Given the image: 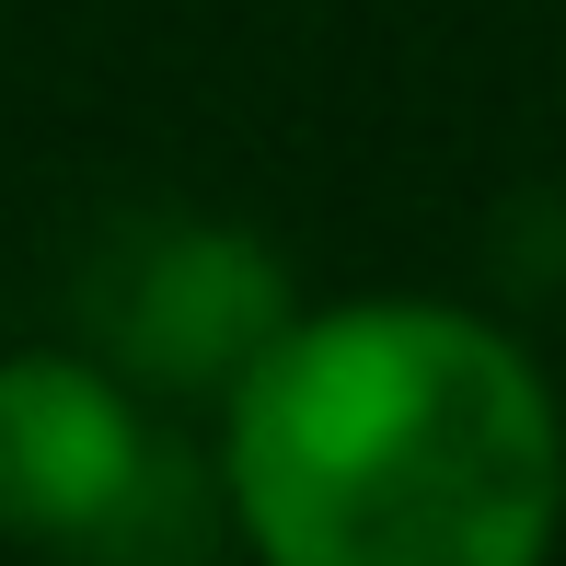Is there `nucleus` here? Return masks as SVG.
Listing matches in <instances>:
<instances>
[{
    "label": "nucleus",
    "instance_id": "1",
    "mask_svg": "<svg viewBox=\"0 0 566 566\" xmlns=\"http://www.w3.org/2000/svg\"><path fill=\"white\" fill-rule=\"evenodd\" d=\"M220 485L277 566H521L566 509V428L497 324L347 301L220 394Z\"/></svg>",
    "mask_w": 566,
    "mask_h": 566
},
{
    "label": "nucleus",
    "instance_id": "2",
    "mask_svg": "<svg viewBox=\"0 0 566 566\" xmlns=\"http://www.w3.org/2000/svg\"><path fill=\"white\" fill-rule=\"evenodd\" d=\"M174 462L150 440V417L127 405V381L105 358H0V532L23 544H105V555H150L174 544Z\"/></svg>",
    "mask_w": 566,
    "mask_h": 566
},
{
    "label": "nucleus",
    "instance_id": "3",
    "mask_svg": "<svg viewBox=\"0 0 566 566\" xmlns=\"http://www.w3.org/2000/svg\"><path fill=\"white\" fill-rule=\"evenodd\" d=\"M93 313H105V347H116L127 381H150V394H231L266 358V336L290 324V277L243 231L174 220V231H139L116 254V290Z\"/></svg>",
    "mask_w": 566,
    "mask_h": 566
}]
</instances>
